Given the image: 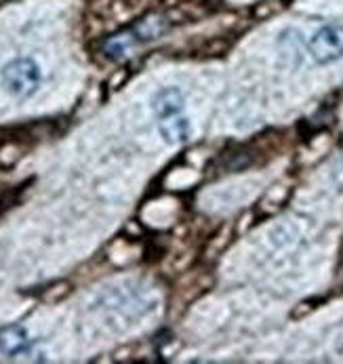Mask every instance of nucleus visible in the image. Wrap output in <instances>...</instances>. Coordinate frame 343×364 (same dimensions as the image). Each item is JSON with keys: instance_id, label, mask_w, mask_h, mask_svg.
<instances>
[{"instance_id": "20e7f679", "label": "nucleus", "mask_w": 343, "mask_h": 364, "mask_svg": "<svg viewBox=\"0 0 343 364\" xmlns=\"http://www.w3.org/2000/svg\"><path fill=\"white\" fill-rule=\"evenodd\" d=\"M152 112L156 116V122L158 120H164V118H171V116H177V114H184V93L177 89V87H164L160 91L154 93L152 97Z\"/></svg>"}, {"instance_id": "f257e3e1", "label": "nucleus", "mask_w": 343, "mask_h": 364, "mask_svg": "<svg viewBox=\"0 0 343 364\" xmlns=\"http://www.w3.org/2000/svg\"><path fill=\"white\" fill-rule=\"evenodd\" d=\"M0 80L13 97L28 100L41 89L43 70L32 57H15L2 65Z\"/></svg>"}, {"instance_id": "7ed1b4c3", "label": "nucleus", "mask_w": 343, "mask_h": 364, "mask_svg": "<svg viewBox=\"0 0 343 364\" xmlns=\"http://www.w3.org/2000/svg\"><path fill=\"white\" fill-rule=\"evenodd\" d=\"M32 348V339L26 326L21 324H6L0 326V354L15 358L21 354H28Z\"/></svg>"}, {"instance_id": "f03ea898", "label": "nucleus", "mask_w": 343, "mask_h": 364, "mask_svg": "<svg viewBox=\"0 0 343 364\" xmlns=\"http://www.w3.org/2000/svg\"><path fill=\"white\" fill-rule=\"evenodd\" d=\"M310 55L316 63L324 65L343 57V26L342 23H327L322 26L310 41Z\"/></svg>"}, {"instance_id": "39448f33", "label": "nucleus", "mask_w": 343, "mask_h": 364, "mask_svg": "<svg viewBox=\"0 0 343 364\" xmlns=\"http://www.w3.org/2000/svg\"><path fill=\"white\" fill-rule=\"evenodd\" d=\"M158 133L169 146H179L190 137V120L184 114L158 120Z\"/></svg>"}, {"instance_id": "423d86ee", "label": "nucleus", "mask_w": 343, "mask_h": 364, "mask_svg": "<svg viewBox=\"0 0 343 364\" xmlns=\"http://www.w3.org/2000/svg\"><path fill=\"white\" fill-rule=\"evenodd\" d=\"M337 181H339V186H343V160L342 164H339V168H337Z\"/></svg>"}]
</instances>
